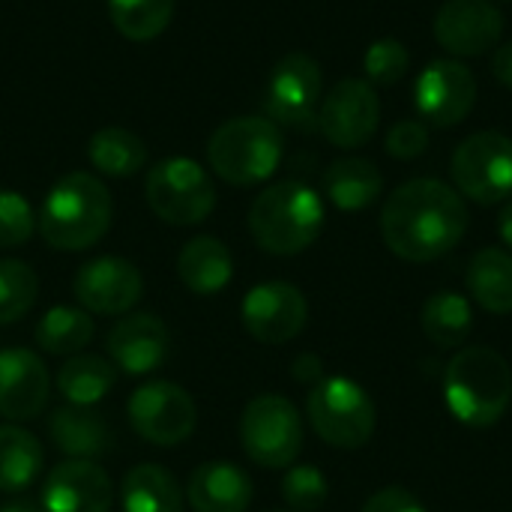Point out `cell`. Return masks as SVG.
Here are the masks:
<instances>
[{
    "mask_svg": "<svg viewBox=\"0 0 512 512\" xmlns=\"http://www.w3.org/2000/svg\"><path fill=\"white\" fill-rule=\"evenodd\" d=\"M468 231L465 198L435 177L402 183L381 210V234L393 255L429 264L453 252Z\"/></svg>",
    "mask_w": 512,
    "mask_h": 512,
    "instance_id": "1",
    "label": "cell"
},
{
    "mask_svg": "<svg viewBox=\"0 0 512 512\" xmlns=\"http://www.w3.org/2000/svg\"><path fill=\"white\" fill-rule=\"evenodd\" d=\"M111 216L108 186L87 171H72L48 189L36 225L51 249L84 252L108 234Z\"/></svg>",
    "mask_w": 512,
    "mask_h": 512,
    "instance_id": "2",
    "label": "cell"
},
{
    "mask_svg": "<svg viewBox=\"0 0 512 512\" xmlns=\"http://www.w3.org/2000/svg\"><path fill=\"white\" fill-rule=\"evenodd\" d=\"M444 402L450 414L471 426H495L512 405V369L495 348H462L444 372Z\"/></svg>",
    "mask_w": 512,
    "mask_h": 512,
    "instance_id": "3",
    "label": "cell"
},
{
    "mask_svg": "<svg viewBox=\"0 0 512 512\" xmlns=\"http://www.w3.org/2000/svg\"><path fill=\"white\" fill-rule=\"evenodd\" d=\"M324 228L321 195L300 183L282 180L267 186L249 207V231L255 243L270 255H300Z\"/></svg>",
    "mask_w": 512,
    "mask_h": 512,
    "instance_id": "4",
    "label": "cell"
},
{
    "mask_svg": "<svg viewBox=\"0 0 512 512\" xmlns=\"http://www.w3.org/2000/svg\"><path fill=\"white\" fill-rule=\"evenodd\" d=\"M285 153L282 129L270 117H234L207 144V162L231 186H258L279 168Z\"/></svg>",
    "mask_w": 512,
    "mask_h": 512,
    "instance_id": "5",
    "label": "cell"
},
{
    "mask_svg": "<svg viewBox=\"0 0 512 512\" xmlns=\"http://www.w3.org/2000/svg\"><path fill=\"white\" fill-rule=\"evenodd\" d=\"M306 414L318 438L336 450L366 447L378 426L372 396L351 378L318 381L306 399Z\"/></svg>",
    "mask_w": 512,
    "mask_h": 512,
    "instance_id": "6",
    "label": "cell"
},
{
    "mask_svg": "<svg viewBox=\"0 0 512 512\" xmlns=\"http://www.w3.org/2000/svg\"><path fill=\"white\" fill-rule=\"evenodd\" d=\"M144 198L150 210L168 225H198L216 207V186L210 174L186 156H171L147 171Z\"/></svg>",
    "mask_w": 512,
    "mask_h": 512,
    "instance_id": "7",
    "label": "cell"
},
{
    "mask_svg": "<svg viewBox=\"0 0 512 512\" xmlns=\"http://www.w3.org/2000/svg\"><path fill=\"white\" fill-rule=\"evenodd\" d=\"M240 444L261 468H288L303 450V420L291 399L279 393L255 396L240 417Z\"/></svg>",
    "mask_w": 512,
    "mask_h": 512,
    "instance_id": "8",
    "label": "cell"
},
{
    "mask_svg": "<svg viewBox=\"0 0 512 512\" xmlns=\"http://www.w3.org/2000/svg\"><path fill=\"white\" fill-rule=\"evenodd\" d=\"M456 192L483 207L512 198V138L495 129L468 135L450 162Z\"/></svg>",
    "mask_w": 512,
    "mask_h": 512,
    "instance_id": "9",
    "label": "cell"
},
{
    "mask_svg": "<svg viewBox=\"0 0 512 512\" xmlns=\"http://www.w3.org/2000/svg\"><path fill=\"white\" fill-rule=\"evenodd\" d=\"M129 423L153 447L183 444L198 423L195 399L174 381H150L129 399Z\"/></svg>",
    "mask_w": 512,
    "mask_h": 512,
    "instance_id": "10",
    "label": "cell"
},
{
    "mask_svg": "<svg viewBox=\"0 0 512 512\" xmlns=\"http://www.w3.org/2000/svg\"><path fill=\"white\" fill-rule=\"evenodd\" d=\"M243 327L261 345H285L303 333L309 321V303L291 282H261L240 306Z\"/></svg>",
    "mask_w": 512,
    "mask_h": 512,
    "instance_id": "11",
    "label": "cell"
},
{
    "mask_svg": "<svg viewBox=\"0 0 512 512\" xmlns=\"http://www.w3.org/2000/svg\"><path fill=\"white\" fill-rule=\"evenodd\" d=\"M381 123V99L375 87L363 78L339 81L318 111V126L324 138L336 147H363L372 141Z\"/></svg>",
    "mask_w": 512,
    "mask_h": 512,
    "instance_id": "12",
    "label": "cell"
},
{
    "mask_svg": "<svg viewBox=\"0 0 512 512\" xmlns=\"http://www.w3.org/2000/svg\"><path fill=\"white\" fill-rule=\"evenodd\" d=\"M267 117L276 126H306L315 117V105L321 99V66L315 57L294 51L285 54L267 78L264 90Z\"/></svg>",
    "mask_w": 512,
    "mask_h": 512,
    "instance_id": "13",
    "label": "cell"
},
{
    "mask_svg": "<svg viewBox=\"0 0 512 512\" xmlns=\"http://www.w3.org/2000/svg\"><path fill=\"white\" fill-rule=\"evenodd\" d=\"M477 102V78L459 60H432L414 84L417 111L441 129L459 126Z\"/></svg>",
    "mask_w": 512,
    "mask_h": 512,
    "instance_id": "14",
    "label": "cell"
},
{
    "mask_svg": "<svg viewBox=\"0 0 512 512\" xmlns=\"http://www.w3.org/2000/svg\"><path fill=\"white\" fill-rule=\"evenodd\" d=\"M72 294L84 312L123 315L141 300L144 279L132 261L117 255H102L78 267L72 279Z\"/></svg>",
    "mask_w": 512,
    "mask_h": 512,
    "instance_id": "15",
    "label": "cell"
},
{
    "mask_svg": "<svg viewBox=\"0 0 512 512\" xmlns=\"http://www.w3.org/2000/svg\"><path fill=\"white\" fill-rule=\"evenodd\" d=\"M504 15L492 0H447L435 15V39L456 57H480L501 42Z\"/></svg>",
    "mask_w": 512,
    "mask_h": 512,
    "instance_id": "16",
    "label": "cell"
},
{
    "mask_svg": "<svg viewBox=\"0 0 512 512\" xmlns=\"http://www.w3.org/2000/svg\"><path fill=\"white\" fill-rule=\"evenodd\" d=\"M114 483L102 465L90 459H66L54 465L42 486L45 512H111Z\"/></svg>",
    "mask_w": 512,
    "mask_h": 512,
    "instance_id": "17",
    "label": "cell"
},
{
    "mask_svg": "<svg viewBox=\"0 0 512 512\" xmlns=\"http://www.w3.org/2000/svg\"><path fill=\"white\" fill-rule=\"evenodd\" d=\"M48 369L30 348L0 351V417L12 423L36 420L48 405Z\"/></svg>",
    "mask_w": 512,
    "mask_h": 512,
    "instance_id": "18",
    "label": "cell"
},
{
    "mask_svg": "<svg viewBox=\"0 0 512 512\" xmlns=\"http://www.w3.org/2000/svg\"><path fill=\"white\" fill-rule=\"evenodd\" d=\"M171 351V333L162 318L150 312H135L120 318L108 333V357L126 375L156 372Z\"/></svg>",
    "mask_w": 512,
    "mask_h": 512,
    "instance_id": "19",
    "label": "cell"
},
{
    "mask_svg": "<svg viewBox=\"0 0 512 512\" xmlns=\"http://www.w3.org/2000/svg\"><path fill=\"white\" fill-rule=\"evenodd\" d=\"M186 498L195 512H246L252 480L234 462H201L186 483Z\"/></svg>",
    "mask_w": 512,
    "mask_h": 512,
    "instance_id": "20",
    "label": "cell"
},
{
    "mask_svg": "<svg viewBox=\"0 0 512 512\" xmlns=\"http://www.w3.org/2000/svg\"><path fill=\"white\" fill-rule=\"evenodd\" d=\"M48 438L69 459H99L111 447V429L102 414L81 405L57 408L48 420Z\"/></svg>",
    "mask_w": 512,
    "mask_h": 512,
    "instance_id": "21",
    "label": "cell"
},
{
    "mask_svg": "<svg viewBox=\"0 0 512 512\" xmlns=\"http://www.w3.org/2000/svg\"><path fill=\"white\" fill-rule=\"evenodd\" d=\"M381 189H384V174L372 159L363 156L336 159L324 171V192L330 204L339 207L342 213H360L372 207L381 198Z\"/></svg>",
    "mask_w": 512,
    "mask_h": 512,
    "instance_id": "22",
    "label": "cell"
},
{
    "mask_svg": "<svg viewBox=\"0 0 512 512\" xmlns=\"http://www.w3.org/2000/svg\"><path fill=\"white\" fill-rule=\"evenodd\" d=\"M177 276L180 282L198 294V297H210L216 291H222L231 276H234V258L228 252V246L216 237H192L177 258Z\"/></svg>",
    "mask_w": 512,
    "mask_h": 512,
    "instance_id": "23",
    "label": "cell"
},
{
    "mask_svg": "<svg viewBox=\"0 0 512 512\" xmlns=\"http://www.w3.org/2000/svg\"><path fill=\"white\" fill-rule=\"evenodd\" d=\"M471 297L492 315L512 312V255L507 249H480L465 273Z\"/></svg>",
    "mask_w": 512,
    "mask_h": 512,
    "instance_id": "24",
    "label": "cell"
},
{
    "mask_svg": "<svg viewBox=\"0 0 512 512\" xmlns=\"http://www.w3.org/2000/svg\"><path fill=\"white\" fill-rule=\"evenodd\" d=\"M123 512H183V492L162 465H135L120 483Z\"/></svg>",
    "mask_w": 512,
    "mask_h": 512,
    "instance_id": "25",
    "label": "cell"
},
{
    "mask_svg": "<svg viewBox=\"0 0 512 512\" xmlns=\"http://www.w3.org/2000/svg\"><path fill=\"white\" fill-rule=\"evenodd\" d=\"M117 384V366L96 354H72L57 372V390L69 405L93 408Z\"/></svg>",
    "mask_w": 512,
    "mask_h": 512,
    "instance_id": "26",
    "label": "cell"
},
{
    "mask_svg": "<svg viewBox=\"0 0 512 512\" xmlns=\"http://www.w3.org/2000/svg\"><path fill=\"white\" fill-rule=\"evenodd\" d=\"M420 327L438 348H459L474 330V309L456 291H435L420 309Z\"/></svg>",
    "mask_w": 512,
    "mask_h": 512,
    "instance_id": "27",
    "label": "cell"
},
{
    "mask_svg": "<svg viewBox=\"0 0 512 512\" xmlns=\"http://www.w3.org/2000/svg\"><path fill=\"white\" fill-rule=\"evenodd\" d=\"M45 450L27 429L6 423L0 426V492H24L42 471Z\"/></svg>",
    "mask_w": 512,
    "mask_h": 512,
    "instance_id": "28",
    "label": "cell"
},
{
    "mask_svg": "<svg viewBox=\"0 0 512 512\" xmlns=\"http://www.w3.org/2000/svg\"><path fill=\"white\" fill-rule=\"evenodd\" d=\"M96 327L90 312L84 309H72V306H54L48 309L39 324H36V345L51 354V357H72L81 354L90 339H93Z\"/></svg>",
    "mask_w": 512,
    "mask_h": 512,
    "instance_id": "29",
    "label": "cell"
},
{
    "mask_svg": "<svg viewBox=\"0 0 512 512\" xmlns=\"http://www.w3.org/2000/svg\"><path fill=\"white\" fill-rule=\"evenodd\" d=\"M87 159L93 162L96 171H102L108 177H132L144 168L147 147L135 132L120 129V126H108L90 138Z\"/></svg>",
    "mask_w": 512,
    "mask_h": 512,
    "instance_id": "30",
    "label": "cell"
},
{
    "mask_svg": "<svg viewBox=\"0 0 512 512\" xmlns=\"http://www.w3.org/2000/svg\"><path fill=\"white\" fill-rule=\"evenodd\" d=\"M108 15L126 39L147 42L168 27L174 0H108Z\"/></svg>",
    "mask_w": 512,
    "mask_h": 512,
    "instance_id": "31",
    "label": "cell"
},
{
    "mask_svg": "<svg viewBox=\"0 0 512 512\" xmlns=\"http://www.w3.org/2000/svg\"><path fill=\"white\" fill-rule=\"evenodd\" d=\"M39 297V279L30 264L18 258L0 261V324L24 318Z\"/></svg>",
    "mask_w": 512,
    "mask_h": 512,
    "instance_id": "32",
    "label": "cell"
},
{
    "mask_svg": "<svg viewBox=\"0 0 512 512\" xmlns=\"http://www.w3.org/2000/svg\"><path fill=\"white\" fill-rule=\"evenodd\" d=\"M330 486L315 465H294L282 480V498L294 512H318L327 504Z\"/></svg>",
    "mask_w": 512,
    "mask_h": 512,
    "instance_id": "33",
    "label": "cell"
},
{
    "mask_svg": "<svg viewBox=\"0 0 512 512\" xmlns=\"http://www.w3.org/2000/svg\"><path fill=\"white\" fill-rule=\"evenodd\" d=\"M363 69L369 75V84H381L390 87L396 81H402L411 69V54L399 39H378L366 48L363 57Z\"/></svg>",
    "mask_w": 512,
    "mask_h": 512,
    "instance_id": "34",
    "label": "cell"
},
{
    "mask_svg": "<svg viewBox=\"0 0 512 512\" xmlns=\"http://www.w3.org/2000/svg\"><path fill=\"white\" fill-rule=\"evenodd\" d=\"M33 231H36V216L27 198L12 189H0V246L3 249L21 246L33 237Z\"/></svg>",
    "mask_w": 512,
    "mask_h": 512,
    "instance_id": "35",
    "label": "cell"
},
{
    "mask_svg": "<svg viewBox=\"0 0 512 512\" xmlns=\"http://www.w3.org/2000/svg\"><path fill=\"white\" fill-rule=\"evenodd\" d=\"M429 147V126L423 120H399L387 132V153L396 159H417Z\"/></svg>",
    "mask_w": 512,
    "mask_h": 512,
    "instance_id": "36",
    "label": "cell"
},
{
    "mask_svg": "<svg viewBox=\"0 0 512 512\" xmlns=\"http://www.w3.org/2000/svg\"><path fill=\"white\" fill-rule=\"evenodd\" d=\"M363 512H426V507L420 504V498H414L408 489L402 486H387L381 492H375L366 504Z\"/></svg>",
    "mask_w": 512,
    "mask_h": 512,
    "instance_id": "37",
    "label": "cell"
},
{
    "mask_svg": "<svg viewBox=\"0 0 512 512\" xmlns=\"http://www.w3.org/2000/svg\"><path fill=\"white\" fill-rule=\"evenodd\" d=\"M294 378L303 381V384H312V381L318 384V381H324V363L315 354H303L294 363Z\"/></svg>",
    "mask_w": 512,
    "mask_h": 512,
    "instance_id": "38",
    "label": "cell"
},
{
    "mask_svg": "<svg viewBox=\"0 0 512 512\" xmlns=\"http://www.w3.org/2000/svg\"><path fill=\"white\" fill-rule=\"evenodd\" d=\"M492 72H495V78L504 87L512 90V42H504V45L495 48V54H492Z\"/></svg>",
    "mask_w": 512,
    "mask_h": 512,
    "instance_id": "39",
    "label": "cell"
},
{
    "mask_svg": "<svg viewBox=\"0 0 512 512\" xmlns=\"http://www.w3.org/2000/svg\"><path fill=\"white\" fill-rule=\"evenodd\" d=\"M498 234L507 243V249H512V198L504 204V210L498 216Z\"/></svg>",
    "mask_w": 512,
    "mask_h": 512,
    "instance_id": "40",
    "label": "cell"
},
{
    "mask_svg": "<svg viewBox=\"0 0 512 512\" xmlns=\"http://www.w3.org/2000/svg\"><path fill=\"white\" fill-rule=\"evenodd\" d=\"M0 512H45V510H42V504H36V501L18 498V501H6V504H0Z\"/></svg>",
    "mask_w": 512,
    "mask_h": 512,
    "instance_id": "41",
    "label": "cell"
}]
</instances>
